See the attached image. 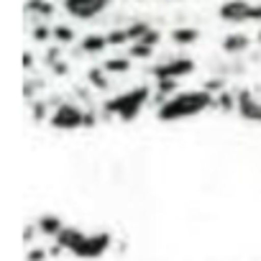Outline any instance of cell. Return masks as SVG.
I'll return each instance as SVG.
<instances>
[{"mask_svg": "<svg viewBox=\"0 0 261 261\" xmlns=\"http://www.w3.org/2000/svg\"><path fill=\"white\" fill-rule=\"evenodd\" d=\"M207 105H210V95H207V92H187V95H177V97H172V100L162 108V118L174 120V118L195 115V113L205 110Z\"/></svg>", "mask_w": 261, "mask_h": 261, "instance_id": "6da1fadb", "label": "cell"}, {"mask_svg": "<svg viewBox=\"0 0 261 261\" xmlns=\"http://www.w3.org/2000/svg\"><path fill=\"white\" fill-rule=\"evenodd\" d=\"M110 0H67V11L77 18H92L97 11H102Z\"/></svg>", "mask_w": 261, "mask_h": 261, "instance_id": "7a4b0ae2", "label": "cell"}, {"mask_svg": "<svg viewBox=\"0 0 261 261\" xmlns=\"http://www.w3.org/2000/svg\"><path fill=\"white\" fill-rule=\"evenodd\" d=\"M146 100V90H136V92H130V95H125L123 100H118V102H110V108H118L120 110V115L128 120L130 115H136V110L141 108V102Z\"/></svg>", "mask_w": 261, "mask_h": 261, "instance_id": "3957f363", "label": "cell"}, {"mask_svg": "<svg viewBox=\"0 0 261 261\" xmlns=\"http://www.w3.org/2000/svg\"><path fill=\"white\" fill-rule=\"evenodd\" d=\"M82 118H85V113H82V110L64 105V108L57 113V118H54V125H62V128H77V125H82V123H85Z\"/></svg>", "mask_w": 261, "mask_h": 261, "instance_id": "277c9868", "label": "cell"}, {"mask_svg": "<svg viewBox=\"0 0 261 261\" xmlns=\"http://www.w3.org/2000/svg\"><path fill=\"white\" fill-rule=\"evenodd\" d=\"M238 102H241V113H243L246 118H251V120H261V102L251 100L248 95H243Z\"/></svg>", "mask_w": 261, "mask_h": 261, "instance_id": "5b68a950", "label": "cell"}, {"mask_svg": "<svg viewBox=\"0 0 261 261\" xmlns=\"http://www.w3.org/2000/svg\"><path fill=\"white\" fill-rule=\"evenodd\" d=\"M223 46H225V51H243L248 46V39L243 34H233V36H228L223 41Z\"/></svg>", "mask_w": 261, "mask_h": 261, "instance_id": "8992f818", "label": "cell"}, {"mask_svg": "<svg viewBox=\"0 0 261 261\" xmlns=\"http://www.w3.org/2000/svg\"><path fill=\"white\" fill-rule=\"evenodd\" d=\"M174 39H177L179 44H182V41H185V44H190V41H195V39H197V31H190V29H187V31H174Z\"/></svg>", "mask_w": 261, "mask_h": 261, "instance_id": "52a82bcc", "label": "cell"}, {"mask_svg": "<svg viewBox=\"0 0 261 261\" xmlns=\"http://www.w3.org/2000/svg\"><path fill=\"white\" fill-rule=\"evenodd\" d=\"M258 41H261V34H258Z\"/></svg>", "mask_w": 261, "mask_h": 261, "instance_id": "ba28073f", "label": "cell"}]
</instances>
